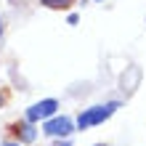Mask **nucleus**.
<instances>
[{"label":"nucleus","instance_id":"obj_11","mask_svg":"<svg viewBox=\"0 0 146 146\" xmlns=\"http://www.w3.org/2000/svg\"><path fill=\"white\" fill-rule=\"evenodd\" d=\"M96 3H104V0H96Z\"/></svg>","mask_w":146,"mask_h":146},{"label":"nucleus","instance_id":"obj_10","mask_svg":"<svg viewBox=\"0 0 146 146\" xmlns=\"http://www.w3.org/2000/svg\"><path fill=\"white\" fill-rule=\"evenodd\" d=\"M0 106H3V96H0Z\"/></svg>","mask_w":146,"mask_h":146},{"label":"nucleus","instance_id":"obj_4","mask_svg":"<svg viewBox=\"0 0 146 146\" xmlns=\"http://www.w3.org/2000/svg\"><path fill=\"white\" fill-rule=\"evenodd\" d=\"M56 109H58V101L56 98H42L37 101V104H32L27 109V119L29 122H40V119H50L56 114Z\"/></svg>","mask_w":146,"mask_h":146},{"label":"nucleus","instance_id":"obj_8","mask_svg":"<svg viewBox=\"0 0 146 146\" xmlns=\"http://www.w3.org/2000/svg\"><path fill=\"white\" fill-rule=\"evenodd\" d=\"M0 35H3V21H0Z\"/></svg>","mask_w":146,"mask_h":146},{"label":"nucleus","instance_id":"obj_5","mask_svg":"<svg viewBox=\"0 0 146 146\" xmlns=\"http://www.w3.org/2000/svg\"><path fill=\"white\" fill-rule=\"evenodd\" d=\"M77 0H40L42 8H50V11H69Z\"/></svg>","mask_w":146,"mask_h":146},{"label":"nucleus","instance_id":"obj_9","mask_svg":"<svg viewBox=\"0 0 146 146\" xmlns=\"http://www.w3.org/2000/svg\"><path fill=\"white\" fill-rule=\"evenodd\" d=\"M96 146H109V143H96Z\"/></svg>","mask_w":146,"mask_h":146},{"label":"nucleus","instance_id":"obj_1","mask_svg":"<svg viewBox=\"0 0 146 146\" xmlns=\"http://www.w3.org/2000/svg\"><path fill=\"white\" fill-rule=\"evenodd\" d=\"M122 106L119 101H109V104H98V106H90V109H85L80 117H77V127L80 130H88V127H96L101 122H106V119L114 114V111Z\"/></svg>","mask_w":146,"mask_h":146},{"label":"nucleus","instance_id":"obj_7","mask_svg":"<svg viewBox=\"0 0 146 146\" xmlns=\"http://www.w3.org/2000/svg\"><path fill=\"white\" fill-rule=\"evenodd\" d=\"M3 146H21V143H16V141H5Z\"/></svg>","mask_w":146,"mask_h":146},{"label":"nucleus","instance_id":"obj_2","mask_svg":"<svg viewBox=\"0 0 146 146\" xmlns=\"http://www.w3.org/2000/svg\"><path fill=\"white\" fill-rule=\"evenodd\" d=\"M5 133L11 135V138H16V143H32L37 138V130H35V122H29V119H16V122H11L5 127Z\"/></svg>","mask_w":146,"mask_h":146},{"label":"nucleus","instance_id":"obj_6","mask_svg":"<svg viewBox=\"0 0 146 146\" xmlns=\"http://www.w3.org/2000/svg\"><path fill=\"white\" fill-rule=\"evenodd\" d=\"M53 146H72L69 141H58V143H53Z\"/></svg>","mask_w":146,"mask_h":146},{"label":"nucleus","instance_id":"obj_3","mask_svg":"<svg viewBox=\"0 0 146 146\" xmlns=\"http://www.w3.org/2000/svg\"><path fill=\"white\" fill-rule=\"evenodd\" d=\"M74 130V122L69 117H50V119H45V122H42V133L45 135H53V138H66V135H69Z\"/></svg>","mask_w":146,"mask_h":146}]
</instances>
